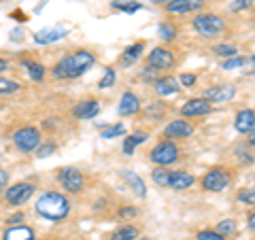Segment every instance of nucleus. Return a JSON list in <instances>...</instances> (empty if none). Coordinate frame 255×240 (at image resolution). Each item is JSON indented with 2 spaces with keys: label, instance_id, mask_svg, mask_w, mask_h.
<instances>
[{
  "label": "nucleus",
  "instance_id": "17",
  "mask_svg": "<svg viewBox=\"0 0 255 240\" xmlns=\"http://www.w3.org/2000/svg\"><path fill=\"white\" fill-rule=\"evenodd\" d=\"M196 183V177L194 174H189L187 170H174L172 174H170V189H174V191H185V189H189L191 185Z\"/></svg>",
  "mask_w": 255,
  "mask_h": 240
},
{
  "label": "nucleus",
  "instance_id": "12",
  "mask_svg": "<svg viewBox=\"0 0 255 240\" xmlns=\"http://www.w3.org/2000/svg\"><path fill=\"white\" fill-rule=\"evenodd\" d=\"M213 111V105L209 100H204V98H191L187 100L185 105L181 107V115L183 117H189V119H196V117H204V115H209Z\"/></svg>",
  "mask_w": 255,
  "mask_h": 240
},
{
  "label": "nucleus",
  "instance_id": "13",
  "mask_svg": "<svg viewBox=\"0 0 255 240\" xmlns=\"http://www.w3.org/2000/svg\"><path fill=\"white\" fill-rule=\"evenodd\" d=\"M204 6L202 0H170L164 4L166 13L170 15H185V13H196Z\"/></svg>",
  "mask_w": 255,
  "mask_h": 240
},
{
  "label": "nucleus",
  "instance_id": "15",
  "mask_svg": "<svg viewBox=\"0 0 255 240\" xmlns=\"http://www.w3.org/2000/svg\"><path fill=\"white\" fill-rule=\"evenodd\" d=\"M117 111H119V115H124V117H132V115L140 113V100H138V96L134 94V92H124L122 100H119Z\"/></svg>",
  "mask_w": 255,
  "mask_h": 240
},
{
  "label": "nucleus",
  "instance_id": "24",
  "mask_svg": "<svg viewBox=\"0 0 255 240\" xmlns=\"http://www.w3.org/2000/svg\"><path fill=\"white\" fill-rule=\"evenodd\" d=\"M21 66L28 70V75L32 81H36V83H41L43 79H45V66L43 64H38V62H32V60H23L21 62Z\"/></svg>",
  "mask_w": 255,
  "mask_h": 240
},
{
  "label": "nucleus",
  "instance_id": "31",
  "mask_svg": "<svg viewBox=\"0 0 255 240\" xmlns=\"http://www.w3.org/2000/svg\"><path fill=\"white\" fill-rule=\"evenodd\" d=\"M115 81H117V70L109 66V68L105 70V77H102L100 81H98V87H100V90H109V87L115 85Z\"/></svg>",
  "mask_w": 255,
  "mask_h": 240
},
{
  "label": "nucleus",
  "instance_id": "27",
  "mask_svg": "<svg viewBox=\"0 0 255 240\" xmlns=\"http://www.w3.org/2000/svg\"><path fill=\"white\" fill-rule=\"evenodd\" d=\"M164 111H166V102H151V105L145 109V117L151 123H157L159 119L164 117Z\"/></svg>",
  "mask_w": 255,
  "mask_h": 240
},
{
  "label": "nucleus",
  "instance_id": "25",
  "mask_svg": "<svg viewBox=\"0 0 255 240\" xmlns=\"http://www.w3.org/2000/svg\"><path fill=\"white\" fill-rule=\"evenodd\" d=\"M138 228L136 226H122L117 228L113 234H111V240H136L138 238Z\"/></svg>",
  "mask_w": 255,
  "mask_h": 240
},
{
  "label": "nucleus",
  "instance_id": "36",
  "mask_svg": "<svg viewBox=\"0 0 255 240\" xmlns=\"http://www.w3.org/2000/svg\"><path fill=\"white\" fill-rule=\"evenodd\" d=\"M238 202H243V204H247V206H255V187L243 189L241 194H238Z\"/></svg>",
  "mask_w": 255,
  "mask_h": 240
},
{
  "label": "nucleus",
  "instance_id": "44",
  "mask_svg": "<svg viewBox=\"0 0 255 240\" xmlns=\"http://www.w3.org/2000/svg\"><path fill=\"white\" fill-rule=\"evenodd\" d=\"M6 185H9V172L4 168H0V191H4Z\"/></svg>",
  "mask_w": 255,
  "mask_h": 240
},
{
  "label": "nucleus",
  "instance_id": "7",
  "mask_svg": "<svg viewBox=\"0 0 255 240\" xmlns=\"http://www.w3.org/2000/svg\"><path fill=\"white\" fill-rule=\"evenodd\" d=\"M230 181H232V177H230V172L226 170V168H223V166H213L211 170L202 177L200 185H202L204 191L219 194V191H223V189L230 185Z\"/></svg>",
  "mask_w": 255,
  "mask_h": 240
},
{
  "label": "nucleus",
  "instance_id": "2",
  "mask_svg": "<svg viewBox=\"0 0 255 240\" xmlns=\"http://www.w3.org/2000/svg\"><path fill=\"white\" fill-rule=\"evenodd\" d=\"M36 213L47 221H62L68 217L70 213V202L68 198L60 194V191H47L36 200Z\"/></svg>",
  "mask_w": 255,
  "mask_h": 240
},
{
  "label": "nucleus",
  "instance_id": "4",
  "mask_svg": "<svg viewBox=\"0 0 255 240\" xmlns=\"http://www.w3.org/2000/svg\"><path fill=\"white\" fill-rule=\"evenodd\" d=\"M41 140H43L41 132L32 125H23L13 134V145L17 147V151H21V153H32V151H36L38 145H41Z\"/></svg>",
  "mask_w": 255,
  "mask_h": 240
},
{
  "label": "nucleus",
  "instance_id": "22",
  "mask_svg": "<svg viewBox=\"0 0 255 240\" xmlns=\"http://www.w3.org/2000/svg\"><path fill=\"white\" fill-rule=\"evenodd\" d=\"M142 51H145V43H134V45H130L122 53V60H119V62H122V66H132V64L142 55Z\"/></svg>",
  "mask_w": 255,
  "mask_h": 240
},
{
  "label": "nucleus",
  "instance_id": "29",
  "mask_svg": "<svg viewBox=\"0 0 255 240\" xmlns=\"http://www.w3.org/2000/svg\"><path fill=\"white\" fill-rule=\"evenodd\" d=\"M126 134V125L124 123H115V125H107V127H102V132L100 136L105 140H113V138H119V136H124Z\"/></svg>",
  "mask_w": 255,
  "mask_h": 240
},
{
  "label": "nucleus",
  "instance_id": "35",
  "mask_svg": "<svg viewBox=\"0 0 255 240\" xmlns=\"http://www.w3.org/2000/svg\"><path fill=\"white\" fill-rule=\"evenodd\" d=\"M245 62H247V58H243V55H234V58H228L226 62H223V70L245 68Z\"/></svg>",
  "mask_w": 255,
  "mask_h": 240
},
{
  "label": "nucleus",
  "instance_id": "11",
  "mask_svg": "<svg viewBox=\"0 0 255 240\" xmlns=\"http://www.w3.org/2000/svg\"><path fill=\"white\" fill-rule=\"evenodd\" d=\"M236 96V87L230 85V83H223V85H213V87H206L204 90V100H209L211 105L215 102H230Z\"/></svg>",
  "mask_w": 255,
  "mask_h": 240
},
{
  "label": "nucleus",
  "instance_id": "45",
  "mask_svg": "<svg viewBox=\"0 0 255 240\" xmlns=\"http://www.w3.org/2000/svg\"><path fill=\"white\" fill-rule=\"evenodd\" d=\"M245 73H255V55L247 58V62H245Z\"/></svg>",
  "mask_w": 255,
  "mask_h": 240
},
{
  "label": "nucleus",
  "instance_id": "26",
  "mask_svg": "<svg viewBox=\"0 0 255 240\" xmlns=\"http://www.w3.org/2000/svg\"><path fill=\"white\" fill-rule=\"evenodd\" d=\"M170 174H172V170H168V168L155 166L153 172H151V179H153V183L157 187H168L170 185Z\"/></svg>",
  "mask_w": 255,
  "mask_h": 240
},
{
  "label": "nucleus",
  "instance_id": "41",
  "mask_svg": "<svg viewBox=\"0 0 255 240\" xmlns=\"http://www.w3.org/2000/svg\"><path fill=\"white\" fill-rule=\"evenodd\" d=\"M119 217L122 219H132V217H138V211L134 206H122L119 209Z\"/></svg>",
  "mask_w": 255,
  "mask_h": 240
},
{
  "label": "nucleus",
  "instance_id": "18",
  "mask_svg": "<svg viewBox=\"0 0 255 240\" xmlns=\"http://www.w3.org/2000/svg\"><path fill=\"white\" fill-rule=\"evenodd\" d=\"M100 113V102L98 100H83L73 109V115L77 119H94Z\"/></svg>",
  "mask_w": 255,
  "mask_h": 240
},
{
  "label": "nucleus",
  "instance_id": "40",
  "mask_svg": "<svg viewBox=\"0 0 255 240\" xmlns=\"http://www.w3.org/2000/svg\"><path fill=\"white\" fill-rule=\"evenodd\" d=\"M21 223H26V215H23V213H15V215H11V217L6 219V226H9V228L21 226Z\"/></svg>",
  "mask_w": 255,
  "mask_h": 240
},
{
  "label": "nucleus",
  "instance_id": "47",
  "mask_svg": "<svg viewBox=\"0 0 255 240\" xmlns=\"http://www.w3.org/2000/svg\"><path fill=\"white\" fill-rule=\"evenodd\" d=\"M247 226H249V230H253V232H255V211L249 215V223H247Z\"/></svg>",
  "mask_w": 255,
  "mask_h": 240
},
{
  "label": "nucleus",
  "instance_id": "19",
  "mask_svg": "<svg viewBox=\"0 0 255 240\" xmlns=\"http://www.w3.org/2000/svg\"><path fill=\"white\" fill-rule=\"evenodd\" d=\"M181 90V83H179V79H174V77H159L157 81H155V94L157 96H172V94H179Z\"/></svg>",
  "mask_w": 255,
  "mask_h": 240
},
{
  "label": "nucleus",
  "instance_id": "8",
  "mask_svg": "<svg viewBox=\"0 0 255 240\" xmlns=\"http://www.w3.org/2000/svg\"><path fill=\"white\" fill-rule=\"evenodd\" d=\"M34 191H36L34 183L19 181V183H15V185H11L9 189H4V202L11 206H21L34 196Z\"/></svg>",
  "mask_w": 255,
  "mask_h": 240
},
{
  "label": "nucleus",
  "instance_id": "39",
  "mask_svg": "<svg viewBox=\"0 0 255 240\" xmlns=\"http://www.w3.org/2000/svg\"><path fill=\"white\" fill-rule=\"evenodd\" d=\"M253 6V0H234L232 4H230V11L232 13H238V11H247Z\"/></svg>",
  "mask_w": 255,
  "mask_h": 240
},
{
  "label": "nucleus",
  "instance_id": "34",
  "mask_svg": "<svg viewBox=\"0 0 255 240\" xmlns=\"http://www.w3.org/2000/svg\"><path fill=\"white\" fill-rule=\"evenodd\" d=\"M159 36H162L164 41H174V38H177V28H174L172 23L164 21L162 26H159Z\"/></svg>",
  "mask_w": 255,
  "mask_h": 240
},
{
  "label": "nucleus",
  "instance_id": "3",
  "mask_svg": "<svg viewBox=\"0 0 255 240\" xmlns=\"http://www.w3.org/2000/svg\"><path fill=\"white\" fill-rule=\"evenodd\" d=\"M191 26H194V30L204 38H213V36H219L226 32V21H223L219 15H213V13L196 15V19L191 21Z\"/></svg>",
  "mask_w": 255,
  "mask_h": 240
},
{
  "label": "nucleus",
  "instance_id": "48",
  "mask_svg": "<svg viewBox=\"0 0 255 240\" xmlns=\"http://www.w3.org/2000/svg\"><path fill=\"white\" fill-rule=\"evenodd\" d=\"M249 145H251V147H255V130L249 134Z\"/></svg>",
  "mask_w": 255,
  "mask_h": 240
},
{
  "label": "nucleus",
  "instance_id": "33",
  "mask_svg": "<svg viewBox=\"0 0 255 240\" xmlns=\"http://www.w3.org/2000/svg\"><path fill=\"white\" fill-rule=\"evenodd\" d=\"M213 51L217 53V55H221V58H234V55L238 53V49L234 45H230V43H223V45H215L213 47Z\"/></svg>",
  "mask_w": 255,
  "mask_h": 240
},
{
  "label": "nucleus",
  "instance_id": "5",
  "mask_svg": "<svg viewBox=\"0 0 255 240\" xmlns=\"http://www.w3.org/2000/svg\"><path fill=\"white\" fill-rule=\"evenodd\" d=\"M55 181L62 185V189H66L68 194H81L83 187H85V177L79 168H73V166H66L58 170L55 174Z\"/></svg>",
  "mask_w": 255,
  "mask_h": 240
},
{
  "label": "nucleus",
  "instance_id": "28",
  "mask_svg": "<svg viewBox=\"0 0 255 240\" xmlns=\"http://www.w3.org/2000/svg\"><path fill=\"white\" fill-rule=\"evenodd\" d=\"M111 6L117 9V11H122V13H136V11L142 9V4L140 2H134V0H113Z\"/></svg>",
  "mask_w": 255,
  "mask_h": 240
},
{
  "label": "nucleus",
  "instance_id": "21",
  "mask_svg": "<svg viewBox=\"0 0 255 240\" xmlns=\"http://www.w3.org/2000/svg\"><path fill=\"white\" fill-rule=\"evenodd\" d=\"M2 240H36L34 232L28 226H15V228H6Z\"/></svg>",
  "mask_w": 255,
  "mask_h": 240
},
{
  "label": "nucleus",
  "instance_id": "9",
  "mask_svg": "<svg viewBox=\"0 0 255 240\" xmlns=\"http://www.w3.org/2000/svg\"><path fill=\"white\" fill-rule=\"evenodd\" d=\"M174 53L170 49H166V47H155V49H151V53L147 55V64L151 68H155L157 73H162V70H170L174 66Z\"/></svg>",
  "mask_w": 255,
  "mask_h": 240
},
{
  "label": "nucleus",
  "instance_id": "10",
  "mask_svg": "<svg viewBox=\"0 0 255 240\" xmlns=\"http://www.w3.org/2000/svg\"><path fill=\"white\" fill-rule=\"evenodd\" d=\"M196 132V127L191 125L185 119H172V121L164 127V136L168 140H181V138H189Z\"/></svg>",
  "mask_w": 255,
  "mask_h": 240
},
{
  "label": "nucleus",
  "instance_id": "30",
  "mask_svg": "<svg viewBox=\"0 0 255 240\" xmlns=\"http://www.w3.org/2000/svg\"><path fill=\"white\" fill-rule=\"evenodd\" d=\"M21 90V85L13 79H2L0 77V96H11V94H17Z\"/></svg>",
  "mask_w": 255,
  "mask_h": 240
},
{
  "label": "nucleus",
  "instance_id": "23",
  "mask_svg": "<svg viewBox=\"0 0 255 240\" xmlns=\"http://www.w3.org/2000/svg\"><path fill=\"white\" fill-rule=\"evenodd\" d=\"M147 132H142V130H138V132H134V134H130L128 138L124 140V153L126 155H132L134 151H136V147L138 145H142V142L147 140Z\"/></svg>",
  "mask_w": 255,
  "mask_h": 240
},
{
  "label": "nucleus",
  "instance_id": "43",
  "mask_svg": "<svg viewBox=\"0 0 255 240\" xmlns=\"http://www.w3.org/2000/svg\"><path fill=\"white\" fill-rule=\"evenodd\" d=\"M196 81H198V77H196V75H189V73H183V75L179 77V83H181L183 87H191V85H196Z\"/></svg>",
  "mask_w": 255,
  "mask_h": 240
},
{
  "label": "nucleus",
  "instance_id": "49",
  "mask_svg": "<svg viewBox=\"0 0 255 240\" xmlns=\"http://www.w3.org/2000/svg\"><path fill=\"white\" fill-rule=\"evenodd\" d=\"M151 2H155V4H162L164 2L166 4V2H170V0H151Z\"/></svg>",
  "mask_w": 255,
  "mask_h": 240
},
{
  "label": "nucleus",
  "instance_id": "6",
  "mask_svg": "<svg viewBox=\"0 0 255 240\" xmlns=\"http://www.w3.org/2000/svg\"><path fill=\"white\" fill-rule=\"evenodd\" d=\"M149 159L155 166H170L179 159V147L172 140H159L157 145L149 151Z\"/></svg>",
  "mask_w": 255,
  "mask_h": 240
},
{
  "label": "nucleus",
  "instance_id": "46",
  "mask_svg": "<svg viewBox=\"0 0 255 240\" xmlns=\"http://www.w3.org/2000/svg\"><path fill=\"white\" fill-rule=\"evenodd\" d=\"M4 70H9V60L0 58V75H2V73H4Z\"/></svg>",
  "mask_w": 255,
  "mask_h": 240
},
{
  "label": "nucleus",
  "instance_id": "16",
  "mask_svg": "<svg viewBox=\"0 0 255 240\" xmlns=\"http://www.w3.org/2000/svg\"><path fill=\"white\" fill-rule=\"evenodd\" d=\"M66 34H68V28L66 26H62V28H45V30H41V32H36V34H34V43H38V45L58 43Z\"/></svg>",
  "mask_w": 255,
  "mask_h": 240
},
{
  "label": "nucleus",
  "instance_id": "32",
  "mask_svg": "<svg viewBox=\"0 0 255 240\" xmlns=\"http://www.w3.org/2000/svg\"><path fill=\"white\" fill-rule=\"evenodd\" d=\"M215 232H219L221 236H232L234 232H236V221L234 219H223V221H219L217 223V228H215Z\"/></svg>",
  "mask_w": 255,
  "mask_h": 240
},
{
  "label": "nucleus",
  "instance_id": "14",
  "mask_svg": "<svg viewBox=\"0 0 255 240\" xmlns=\"http://www.w3.org/2000/svg\"><path fill=\"white\" fill-rule=\"evenodd\" d=\"M234 127L238 134H251L255 130V111H251V109L238 111L234 117Z\"/></svg>",
  "mask_w": 255,
  "mask_h": 240
},
{
  "label": "nucleus",
  "instance_id": "42",
  "mask_svg": "<svg viewBox=\"0 0 255 240\" xmlns=\"http://www.w3.org/2000/svg\"><path fill=\"white\" fill-rule=\"evenodd\" d=\"M140 79H142V81H153V83H155L159 77H157V70H155V68L147 66V68H145V70H142V73H140Z\"/></svg>",
  "mask_w": 255,
  "mask_h": 240
},
{
  "label": "nucleus",
  "instance_id": "20",
  "mask_svg": "<svg viewBox=\"0 0 255 240\" xmlns=\"http://www.w3.org/2000/svg\"><path fill=\"white\" fill-rule=\"evenodd\" d=\"M124 181L128 183V187H130L138 198H147V185L136 172H132V170L124 172Z\"/></svg>",
  "mask_w": 255,
  "mask_h": 240
},
{
  "label": "nucleus",
  "instance_id": "38",
  "mask_svg": "<svg viewBox=\"0 0 255 240\" xmlns=\"http://www.w3.org/2000/svg\"><path fill=\"white\" fill-rule=\"evenodd\" d=\"M55 147L53 142H41V145H38V149H36V155L38 157H49V155H53L55 153Z\"/></svg>",
  "mask_w": 255,
  "mask_h": 240
},
{
  "label": "nucleus",
  "instance_id": "1",
  "mask_svg": "<svg viewBox=\"0 0 255 240\" xmlns=\"http://www.w3.org/2000/svg\"><path fill=\"white\" fill-rule=\"evenodd\" d=\"M96 64V53L87 49H79L75 53H68L53 66L55 79H77L85 75Z\"/></svg>",
  "mask_w": 255,
  "mask_h": 240
},
{
  "label": "nucleus",
  "instance_id": "37",
  "mask_svg": "<svg viewBox=\"0 0 255 240\" xmlns=\"http://www.w3.org/2000/svg\"><path fill=\"white\" fill-rule=\"evenodd\" d=\"M196 240H226V236H221L215 230H202L196 234Z\"/></svg>",
  "mask_w": 255,
  "mask_h": 240
}]
</instances>
